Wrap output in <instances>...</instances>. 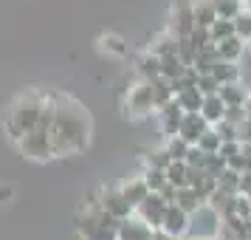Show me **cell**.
I'll return each instance as SVG.
<instances>
[{
  "instance_id": "obj_1",
  "label": "cell",
  "mask_w": 251,
  "mask_h": 240,
  "mask_svg": "<svg viewBox=\"0 0 251 240\" xmlns=\"http://www.w3.org/2000/svg\"><path fill=\"white\" fill-rule=\"evenodd\" d=\"M91 113L82 107L74 96L68 93H57L54 102V125H51V141H54V156L57 159H68L76 156L91 144Z\"/></svg>"
},
{
  "instance_id": "obj_2",
  "label": "cell",
  "mask_w": 251,
  "mask_h": 240,
  "mask_svg": "<svg viewBox=\"0 0 251 240\" xmlns=\"http://www.w3.org/2000/svg\"><path fill=\"white\" fill-rule=\"evenodd\" d=\"M48 105V91H25L23 96H17L9 107V113L3 119V127L12 141H17L20 136H25L28 130L40 127L43 110Z\"/></svg>"
},
{
  "instance_id": "obj_3",
  "label": "cell",
  "mask_w": 251,
  "mask_h": 240,
  "mask_svg": "<svg viewBox=\"0 0 251 240\" xmlns=\"http://www.w3.org/2000/svg\"><path fill=\"white\" fill-rule=\"evenodd\" d=\"M14 144H17V150H20L28 161H43V164H46V161L57 159V156H54V141H51V133L43 130V127L28 130V133L20 136Z\"/></svg>"
},
{
  "instance_id": "obj_4",
  "label": "cell",
  "mask_w": 251,
  "mask_h": 240,
  "mask_svg": "<svg viewBox=\"0 0 251 240\" xmlns=\"http://www.w3.org/2000/svg\"><path fill=\"white\" fill-rule=\"evenodd\" d=\"M150 113H155L150 82L136 77V82L127 88V96H125V116H130V119H144Z\"/></svg>"
},
{
  "instance_id": "obj_5",
  "label": "cell",
  "mask_w": 251,
  "mask_h": 240,
  "mask_svg": "<svg viewBox=\"0 0 251 240\" xmlns=\"http://www.w3.org/2000/svg\"><path fill=\"white\" fill-rule=\"evenodd\" d=\"M167 31L178 37H189L195 31V14H192V0H172L170 6V26Z\"/></svg>"
},
{
  "instance_id": "obj_6",
  "label": "cell",
  "mask_w": 251,
  "mask_h": 240,
  "mask_svg": "<svg viewBox=\"0 0 251 240\" xmlns=\"http://www.w3.org/2000/svg\"><path fill=\"white\" fill-rule=\"evenodd\" d=\"M220 232V215L209 204H203L198 212H192V223H189V235L203 240H217Z\"/></svg>"
},
{
  "instance_id": "obj_7",
  "label": "cell",
  "mask_w": 251,
  "mask_h": 240,
  "mask_svg": "<svg viewBox=\"0 0 251 240\" xmlns=\"http://www.w3.org/2000/svg\"><path fill=\"white\" fill-rule=\"evenodd\" d=\"M99 201H102V212H104V215L113 217V220H119V223L136 215V206H133L125 195H122V189H119V187H116V189H102Z\"/></svg>"
},
{
  "instance_id": "obj_8",
  "label": "cell",
  "mask_w": 251,
  "mask_h": 240,
  "mask_svg": "<svg viewBox=\"0 0 251 240\" xmlns=\"http://www.w3.org/2000/svg\"><path fill=\"white\" fill-rule=\"evenodd\" d=\"M189 223H192V215L186 209H181L178 204H170L167 212H164V220H161V232L175 240H181L189 235Z\"/></svg>"
},
{
  "instance_id": "obj_9",
  "label": "cell",
  "mask_w": 251,
  "mask_h": 240,
  "mask_svg": "<svg viewBox=\"0 0 251 240\" xmlns=\"http://www.w3.org/2000/svg\"><path fill=\"white\" fill-rule=\"evenodd\" d=\"M167 201H164V195L161 192H150L141 204L136 206V217H141L147 226L152 229H161V220H164V212H167Z\"/></svg>"
},
{
  "instance_id": "obj_10",
  "label": "cell",
  "mask_w": 251,
  "mask_h": 240,
  "mask_svg": "<svg viewBox=\"0 0 251 240\" xmlns=\"http://www.w3.org/2000/svg\"><path fill=\"white\" fill-rule=\"evenodd\" d=\"M152 235H155V229L147 226V223L136 215L122 220L119 229H116V240H152Z\"/></svg>"
},
{
  "instance_id": "obj_11",
  "label": "cell",
  "mask_w": 251,
  "mask_h": 240,
  "mask_svg": "<svg viewBox=\"0 0 251 240\" xmlns=\"http://www.w3.org/2000/svg\"><path fill=\"white\" fill-rule=\"evenodd\" d=\"M209 127H212V125H209L203 116H201V110H189V113H183V122H181L178 136H183L189 144H198V138L203 136Z\"/></svg>"
},
{
  "instance_id": "obj_12",
  "label": "cell",
  "mask_w": 251,
  "mask_h": 240,
  "mask_svg": "<svg viewBox=\"0 0 251 240\" xmlns=\"http://www.w3.org/2000/svg\"><path fill=\"white\" fill-rule=\"evenodd\" d=\"M183 113H186V110H183L175 99H172L167 107H161L158 113H155V116H158V125H161V133H164V136H175V133L181 130Z\"/></svg>"
},
{
  "instance_id": "obj_13",
  "label": "cell",
  "mask_w": 251,
  "mask_h": 240,
  "mask_svg": "<svg viewBox=\"0 0 251 240\" xmlns=\"http://www.w3.org/2000/svg\"><path fill=\"white\" fill-rule=\"evenodd\" d=\"M133 71H136L138 80H158L161 77V57H155V54H150V51H144V54H138L136 59H133Z\"/></svg>"
},
{
  "instance_id": "obj_14",
  "label": "cell",
  "mask_w": 251,
  "mask_h": 240,
  "mask_svg": "<svg viewBox=\"0 0 251 240\" xmlns=\"http://www.w3.org/2000/svg\"><path fill=\"white\" fill-rule=\"evenodd\" d=\"M119 189H122V195H125L133 206H138L150 195V187H147V181H144V175H130V178H125V181L119 184Z\"/></svg>"
},
{
  "instance_id": "obj_15",
  "label": "cell",
  "mask_w": 251,
  "mask_h": 240,
  "mask_svg": "<svg viewBox=\"0 0 251 240\" xmlns=\"http://www.w3.org/2000/svg\"><path fill=\"white\" fill-rule=\"evenodd\" d=\"M246 51H249V43H246L240 34H231V37H226V40L217 43V54H220V59H228V62H240Z\"/></svg>"
},
{
  "instance_id": "obj_16",
  "label": "cell",
  "mask_w": 251,
  "mask_h": 240,
  "mask_svg": "<svg viewBox=\"0 0 251 240\" xmlns=\"http://www.w3.org/2000/svg\"><path fill=\"white\" fill-rule=\"evenodd\" d=\"M150 54H155V57H170V54H178V37L172 34V31H158V34L150 40L147 46Z\"/></svg>"
},
{
  "instance_id": "obj_17",
  "label": "cell",
  "mask_w": 251,
  "mask_h": 240,
  "mask_svg": "<svg viewBox=\"0 0 251 240\" xmlns=\"http://www.w3.org/2000/svg\"><path fill=\"white\" fill-rule=\"evenodd\" d=\"M201 116H203L209 125L223 122V116H226V102L220 99V93H206L203 105H201Z\"/></svg>"
},
{
  "instance_id": "obj_18",
  "label": "cell",
  "mask_w": 251,
  "mask_h": 240,
  "mask_svg": "<svg viewBox=\"0 0 251 240\" xmlns=\"http://www.w3.org/2000/svg\"><path fill=\"white\" fill-rule=\"evenodd\" d=\"M150 91H152V105H155V113H158L161 107H167V105L175 99V91H172V82L158 77V80H150Z\"/></svg>"
},
{
  "instance_id": "obj_19",
  "label": "cell",
  "mask_w": 251,
  "mask_h": 240,
  "mask_svg": "<svg viewBox=\"0 0 251 240\" xmlns=\"http://www.w3.org/2000/svg\"><path fill=\"white\" fill-rule=\"evenodd\" d=\"M99 51L107 54V57L125 59L130 54V46L125 43V37H119V34H102L99 37Z\"/></svg>"
},
{
  "instance_id": "obj_20",
  "label": "cell",
  "mask_w": 251,
  "mask_h": 240,
  "mask_svg": "<svg viewBox=\"0 0 251 240\" xmlns=\"http://www.w3.org/2000/svg\"><path fill=\"white\" fill-rule=\"evenodd\" d=\"M192 14H195V26L209 28L217 20V6L215 0H192Z\"/></svg>"
},
{
  "instance_id": "obj_21",
  "label": "cell",
  "mask_w": 251,
  "mask_h": 240,
  "mask_svg": "<svg viewBox=\"0 0 251 240\" xmlns=\"http://www.w3.org/2000/svg\"><path fill=\"white\" fill-rule=\"evenodd\" d=\"M217 93H220V99H223L226 105H246V99L251 96V91H249V88H246L240 80L220 85V91H217Z\"/></svg>"
},
{
  "instance_id": "obj_22",
  "label": "cell",
  "mask_w": 251,
  "mask_h": 240,
  "mask_svg": "<svg viewBox=\"0 0 251 240\" xmlns=\"http://www.w3.org/2000/svg\"><path fill=\"white\" fill-rule=\"evenodd\" d=\"M167 181L175 184L178 189L181 187H189V178H192V167L186 164V161H170V167H167Z\"/></svg>"
},
{
  "instance_id": "obj_23",
  "label": "cell",
  "mask_w": 251,
  "mask_h": 240,
  "mask_svg": "<svg viewBox=\"0 0 251 240\" xmlns=\"http://www.w3.org/2000/svg\"><path fill=\"white\" fill-rule=\"evenodd\" d=\"M175 102L181 105L186 113H189V110H201V105H203V93H201L198 85H195V88H183V91L175 93Z\"/></svg>"
},
{
  "instance_id": "obj_24",
  "label": "cell",
  "mask_w": 251,
  "mask_h": 240,
  "mask_svg": "<svg viewBox=\"0 0 251 240\" xmlns=\"http://www.w3.org/2000/svg\"><path fill=\"white\" fill-rule=\"evenodd\" d=\"M186 68H189V65H186L178 54H170V57L161 59V77H164V80H170V82L172 80H181Z\"/></svg>"
},
{
  "instance_id": "obj_25",
  "label": "cell",
  "mask_w": 251,
  "mask_h": 240,
  "mask_svg": "<svg viewBox=\"0 0 251 240\" xmlns=\"http://www.w3.org/2000/svg\"><path fill=\"white\" fill-rule=\"evenodd\" d=\"M175 204L181 206V209H186V212L192 215V212H198V209H201L206 201H203V198H201L198 192H195L192 187H181V189H178V195H175Z\"/></svg>"
},
{
  "instance_id": "obj_26",
  "label": "cell",
  "mask_w": 251,
  "mask_h": 240,
  "mask_svg": "<svg viewBox=\"0 0 251 240\" xmlns=\"http://www.w3.org/2000/svg\"><path fill=\"white\" fill-rule=\"evenodd\" d=\"M215 74V80L220 85H226V82H237L240 80V62H228V59H217V65L212 68Z\"/></svg>"
},
{
  "instance_id": "obj_27",
  "label": "cell",
  "mask_w": 251,
  "mask_h": 240,
  "mask_svg": "<svg viewBox=\"0 0 251 240\" xmlns=\"http://www.w3.org/2000/svg\"><path fill=\"white\" fill-rule=\"evenodd\" d=\"M164 147H167V153L172 156V161H186V156H189V147H192V144H189L183 136H178V133H175V136H167V144H164Z\"/></svg>"
},
{
  "instance_id": "obj_28",
  "label": "cell",
  "mask_w": 251,
  "mask_h": 240,
  "mask_svg": "<svg viewBox=\"0 0 251 240\" xmlns=\"http://www.w3.org/2000/svg\"><path fill=\"white\" fill-rule=\"evenodd\" d=\"M209 34H212L215 43H220V40H226V37L237 34V26H234V20H228V17H217L215 23L209 26Z\"/></svg>"
},
{
  "instance_id": "obj_29",
  "label": "cell",
  "mask_w": 251,
  "mask_h": 240,
  "mask_svg": "<svg viewBox=\"0 0 251 240\" xmlns=\"http://www.w3.org/2000/svg\"><path fill=\"white\" fill-rule=\"evenodd\" d=\"M144 181H147L150 192H161L164 187H167V172L164 170H155V167H144Z\"/></svg>"
},
{
  "instance_id": "obj_30",
  "label": "cell",
  "mask_w": 251,
  "mask_h": 240,
  "mask_svg": "<svg viewBox=\"0 0 251 240\" xmlns=\"http://www.w3.org/2000/svg\"><path fill=\"white\" fill-rule=\"evenodd\" d=\"M215 6H217V17L237 20L243 14V0H215Z\"/></svg>"
},
{
  "instance_id": "obj_31",
  "label": "cell",
  "mask_w": 251,
  "mask_h": 240,
  "mask_svg": "<svg viewBox=\"0 0 251 240\" xmlns=\"http://www.w3.org/2000/svg\"><path fill=\"white\" fill-rule=\"evenodd\" d=\"M172 156L167 153V147H158L152 150V153H147V159H144V167H155V170H167L170 167Z\"/></svg>"
},
{
  "instance_id": "obj_32",
  "label": "cell",
  "mask_w": 251,
  "mask_h": 240,
  "mask_svg": "<svg viewBox=\"0 0 251 240\" xmlns=\"http://www.w3.org/2000/svg\"><path fill=\"white\" fill-rule=\"evenodd\" d=\"M220 141H223V138L217 136V130L215 127H209L203 136L198 138V147L203 150V153H220Z\"/></svg>"
},
{
  "instance_id": "obj_33",
  "label": "cell",
  "mask_w": 251,
  "mask_h": 240,
  "mask_svg": "<svg viewBox=\"0 0 251 240\" xmlns=\"http://www.w3.org/2000/svg\"><path fill=\"white\" fill-rule=\"evenodd\" d=\"M217 187H220V189H228V192H240V172L226 167V170L217 175Z\"/></svg>"
},
{
  "instance_id": "obj_34",
  "label": "cell",
  "mask_w": 251,
  "mask_h": 240,
  "mask_svg": "<svg viewBox=\"0 0 251 240\" xmlns=\"http://www.w3.org/2000/svg\"><path fill=\"white\" fill-rule=\"evenodd\" d=\"M203 170L209 172V175H220V172L226 170V159L220 156V153H209V159H206V164H203Z\"/></svg>"
},
{
  "instance_id": "obj_35",
  "label": "cell",
  "mask_w": 251,
  "mask_h": 240,
  "mask_svg": "<svg viewBox=\"0 0 251 240\" xmlns=\"http://www.w3.org/2000/svg\"><path fill=\"white\" fill-rule=\"evenodd\" d=\"M206 159H209V153H203L198 144H192V147H189V156H186V164H189L192 170H203Z\"/></svg>"
},
{
  "instance_id": "obj_36",
  "label": "cell",
  "mask_w": 251,
  "mask_h": 240,
  "mask_svg": "<svg viewBox=\"0 0 251 240\" xmlns=\"http://www.w3.org/2000/svg\"><path fill=\"white\" fill-rule=\"evenodd\" d=\"M234 26H237V34L243 37L246 43H251V12H246V9H243V14L234 20Z\"/></svg>"
},
{
  "instance_id": "obj_37",
  "label": "cell",
  "mask_w": 251,
  "mask_h": 240,
  "mask_svg": "<svg viewBox=\"0 0 251 240\" xmlns=\"http://www.w3.org/2000/svg\"><path fill=\"white\" fill-rule=\"evenodd\" d=\"M198 88H201V93H217L220 91V82L215 80V74H201L198 77Z\"/></svg>"
},
{
  "instance_id": "obj_38",
  "label": "cell",
  "mask_w": 251,
  "mask_h": 240,
  "mask_svg": "<svg viewBox=\"0 0 251 240\" xmlns=\"http://www.w3.org/2000/svg\"><path fill=\"white\" fill-rule=\"evenodd\" d=\"M223 119L231 122V125H243L246 122V107L243 105H226V116Z\"/></svg>"
},
{
  "instance_id": "obj_39",
  "label": "cell",
  "mask_w": 251,
  "mask_h": 240,
  "mask_svg": "<svg viewBox=\"0 0 251 240\" xmlns=\"http://www.w3.org/2000/svg\"><path fill=\"white\" fill-rule=\"evenodd\" d=\"M240 150H243V141L240 138H228V141H220V156L228 159V156H237Z\"/></svg>"
},
{
  "instance_id": "obj_40",
  "label": "cell",
  "mask_w": 251,
  "mask_h": 240,
  "mask_svg": "<svg viewBox=\"0 0 251 240\" xmlns=\"http://www.w3.org/2000/svg\"><path fill=\"white\" fill-rule=\"evenodd\" d=\"M226 167L228 170H234V172H246V156H243V150H240L237 156H228Z\"/></svg>"
},
{
  "instance_id": "obj_41",
  "label": "cell",
  "mask_w": 251,
  "mask_h": 240,
  "mask_svg": "<svg viewBox=\"0 0 251 240\" xmlns=\"http://www.w3.org/2000/svg\"><path fill=\"white\" fill-rule=\"evenodd\" d=\"M237 138L243 144H251V119H246L243 125H237Z\"/></svg>"
},
{
  "instance_id": "obj_42",
  "label": "cell",
  "mask_w": 251,
  "mask_h": 240,
  "mask_svg": "<svg viewBox=\"0 0 251 240\" xmlns=\"http://www.w3.org/2000/svg\"><path fill=\"white\" fill-rule=\"evenodd\" d=\"M240 192H243V195H251V170L240 172Z\"/></svg>"
},
{
  "instance_id": "obj_43",
  "label": "cell",
  "mask_w": 251,
  "mask_h": 240,
  "mask_svg": "<svg viewBox=\"0 0 251 240\" xmlns=\"http://www.w3.org/2000/svg\"><path fill=\"white\" fill-rule=\"evenodd\" d=\"M152 240H175V238H170V235H164L161 229H155V235H152Z\"/></svg>"
},
{
  "instance_id": "obj_44",
  "label": "cell",
  "mask_w": 251,
  "mask_h": 240,
  "mask_svg": "<svg viewBox=\"0 0 251 240\" xmlns=\"http://www.w3.org/2000/svg\"><path fill=\"white\" fill-rule=\"evenodd\" d=\"M243 107H246V119H251V96L246 99V105H243Z\"/></svg>"
},
{
  "instance_id": "obj_45",
  "label": "cell",
  "mask_w": 251,
  "mask_h": 240,
  "mask_svg": "<svg viewBox=\"0 0 251 240\" xmlns=\"http://www.w3.org/2000/svg\"><path fill=\"white\" fill-rule=\"evenodd\" d=\"M243 9H246V12H251V0H243Z\"/></svg>"
},
{
  "instance_id": "obj_46",
  "label": "cell",
  "mask_w": 251,
  "mask_h": 240,
  "mask_svg": "<svg viewBox=\"0 0 251 240\" xmlns=\"http://www.w3.org/2000/svg\"><path fill=\"white\" fill-rule=\"evenodd\" d=\"M249 51H251V43H249Z\"/></svg>"
},
{
  "instance_id": "obj_47",
  "label": "cell",
  "mask_w": 251,
  "mask_h": 240,
  "mask_svg": "<svg viewBox=\"0 0 251 240\" xmlns=\"http://www.w3.org/2000/svg\"><path fill=\"white\" fill-rule=\"evenodd\" d=\"M249 198H251V195H249Z\"/></svg>"
}]
</instances>
